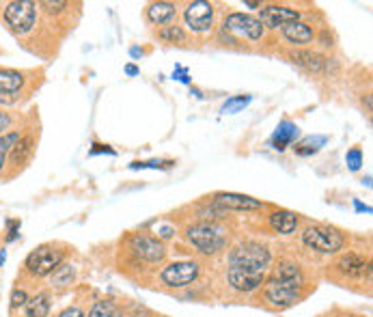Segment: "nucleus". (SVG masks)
<instances>
[{"label":"nucleus","instance_id":"f3484780","mask_svg":"<svg viewBox=\"0 0 373 317\" xmlns=\"http://www.w3.org/2000/svg\"><path fill=\"white\" fill-rule=\"evenodd\" d=\"M270 224L272 229L280 235H289L298 229V216L293 211H287V209H280V211H274L270 216Z\"/></svg>","mask_w":373,"mask_h":317},{"label":"nucleus","instance_id":"bb28decb","mask_svg":"<svg viewBox=\"0 0 373 317\" xmlns=\"http://www.w3.org/2000/svg\"><path fill=\"white\" fill-rule=\"evenodd\" d=\"M160 37L164 39V41H171V43H175V41H184L186 39V33L179 26H164L162 30H160Z\"/></svg>","mask_w":373,"mask_h":317},{"label":"nucleus","instance_id":"b1692460","mask_svg":"<svg viewBox=\"0 0 373 317\" xmlns=\"http://www.w3.org/2000/svg\"><path fill=\"white\" fill-rule=\"evenodd\" d=\"M88 317H123V313L119 311L112 302H106V300H99L91 307L88 311Z\"/></svg>","mask_w":373,"mask_h":317},{"label":"nucleus","instance_id":"5701e85b","mask_svg":"<svg viewBox=\"0 0 373 317\" xmlns=\"http://www.w3.org/2000/svg\"><path fill=\"white\" fill-rule=\"evenodd\" d=\"M324 143H326L324 136H315V139H313V136H309V139H304L302 143H298L293 149H296V154H298V156H313V154H317L320 147H322Z\"/></svg>","mask_w":373,"mask_h":317},{"label":"nucleus","instance_id":"f704fd0d","mask_svg":"<svg viewBox=\"0 0 373 317\" xmlns=\"http://www.w3.org/2000/svg\"><path fill=\"white\" fill-rule=\"evenodd\" d=\"M9 128V117L5 113H0V132Z\"/></svg>","mask_w":373,"mask_h":317},{"label":"nucleus","instance_id":"dca6fc26","mask_svg":"<svg viewBox=\"0 0 373 317\" xmlns=\"http://www.w3.org/2000/svg\"><path fill=\"white\" fill-rule=\"evenodd\" d=\"M298 126L296 124H291V121H280L278 124V128H276V132H274V136H272V145H274V149H278V151H282V149H287L296 139H298Z\"/></svg>","mask_w":373,"mask_h":317},{"label":"nucleus","instance_id":"cd10ccee","mask_svg":"<svg viewBox=\"0 0 373 317\" xmlns=\"http://www.w3.org/2000/svg\"><path fill=\"white\" fill-rule=\"evenodd\" d=\"M20 139L18 134H9V136H0V169H3V164L7 160V154L11 151V145Z\"/></svg>","mask_w":373,"mask_h":317},{"label":"nucleus","instance_id":"9b49d317","mask_svg":"<svg viewBox=\"0 0 373 317\" xmlns=\"http://www.w3.org/2000/svg\"><path fill=\"white\" fill-rule=\"evenodd\" d=\"M263 272H255V270H244V268H229L227 272V281L233 287L235 292H255L257 287L263 285Z\"/></svg>","mask_w":373,"mask_h":317},{"label":"nucleus","instance_id":"f03ea898","mask_svg":"<svg viewBox=\"0 0 373 317\" xmlns=\"http://www.w3.org/2000/svg\"><path fill=\"white\" fill-rule=\"evenodd\" d=\"M188 239L203 255H216L227 246V237L216 224H195L188 229Z\"/></svg>","mask_w":373,"mask_h":317},{"label":"nucleus","instance_id":"6e6552de","mask_svg":"<svg viewBox=\"0 0 373 317\" xmlns=\"http://www.w3.org/2000/svg\"><path fill=\"white\" fill-rule=\"evenodd\" d=\"M130 250L139 257V259H145L149 263H158L167 257V248L160 239L152 237V235H134L130 239Z\"/></svg>","mask_w":373,"mask_h":317},{"label":"nucleus","instance_id":"393cba45","mask_svg":"<svg viewBox=\"0 0 373 317\" xmlns=\"http://www.w3.org/2000/svg\"><path fill=\"white\" fill-rule=\"evenodd\" d=\"M71 279H73V268L67 263H61L52 272V285L54 287H65L71 283Z\"/></svg>","mask_w":373,"mask_h":317},{"label":"nucleus","instance_id":"e433bc0d","mask_svg":"<svg viewBox=\"0 0 373 317\" xmlns=\"http://www.w3.org/2000/svg\"><path fill=\"white\" fill-rule=\"evenodd\" d=\"M130 52H132V56H134V58H139V56H143V50H139V48H132Z\"/></svg>","mask_w":373,"mask_h":317},{"label":"nucleus","instance_id":"58836bf2","mask_svg":"<svg viewBox=\"0 0 373 317\" xmlns=\"http://www.w3.org/2000/svg\"><path fill=\"white\" fill-rule=\"evenodd\" d=\"M246 7H250V9H257V7H261L259 3H244Z\"/></svg>","mask_w":373,"mask_h":317},{"label":"nucleus","instance_id":"c756f323","mask_svg":"<svg viewBox=\"0 0 373 317\" xmlns=\"http://www.w3.org/2000/svg\"><path fill=\"white\" fill-rule=\"evenodd\" d=\"M250 102V97H233L225 104V108H222V113H237L240 108H244V106Z\"/></svg>","mask_w":373,"mask_h":317},{"label":"nucleus","instance_id":"2f4dec72","mask_svg":"<svg viewBox=\"0 0 373 317\" xmlns=\"http://www.w3.org/2000/svg\"><path fill=\"white\" fill-rule=\"evenodd\" d=\"M28 302V296L24 290H13L11 294V309H18V307H24Z\"/></svg>","mask_w":373,"mask_h":317},{"label":"nucleus","instance_id":"4be33fe9","mask_svg":"<svg viewBox=\"0 0 373 317\" xmlns=\"http://www.w3.org/2000/svg\"><path fill=\"white\" fill-rule=\"evenodd\" d=\"M274 279H278V281H289V283H300V285H302V274H300V270H298V266L287 263V261L278 263V268H276V272H274Z\"/></svg>","mask_w":373,"mask_h":317},{"label":"nucleus","instance_id":"20e7f679","mask_svg":"<svg viewBox=\"0 0 373 317\" xmlns=\"http://www.w3.org/2000/svg\"><path fill=\"white\" fill-rule=\"evenodd\" d=\"M302 242L317 253H337L343 248V244H346V239H343V235L333 229V226H309V229L302 233Z\"/></svg>","mask_w":373,"mask_h":317},{"label":"nucleus","instance_id":"7c9ffc66","mask_svg":"<svg viewBox=\"0 0 373 317\" xmlns=\"http://www.w3.org/2000/svg\"><path fill=\"white\" fill-rule=\"evenodd\" d=\"M348 166L352 171H358L361 169V164H363V154H361V149H352V151H348Z\"/></svg>","mask_w":373,"mask_h":317},{"label":"nucleus","instance_id":"c85d7f7f","mask_svg":"<svg viewBox=\"0 0 373 317\" xmlns=\"http://www.w3.org/2000/svg\"><path fill=\"white\" fill-rule=\"evenodd\" d=\"M39 7L48 15H58V13H63L67 3H63V0H54V3H52V0H43V3H39Z\"/></svg>","mask_w":373,"mask_h":317},{"label":"nucleus","instance_id":"39448f33","mask_svg":"<svg viewBox=\"0 0 373 317\" xmlns=\"http://www.w3.org/2000/svg\"><path fill=\"white\" fill-rule=\"evenodd\" d=\"M61 263H63V253L50 244L37 246L26 257V270L31 272L33 277H48Z\"/></svg>","mask_w":373,"mask_h":317},{"label":"nucleus","instance_id":"1a4fd4ad","mask_svg":"<svg viewBox=\"0 0 373 317\" xmlns=\"http://www.w3.org/2000/svg\"><path fill=\"white\" fill-rule=\"evenodd\" d=\"M225 28L231 30V33L246 37L250 41H257L263 35V26L257 18L252 15H244V13H231L229 18L225 20Z\"/></svg>","mask_w":373,"mask_h":317},{"label":"nucleus","instance_id":"ddd939ff","mask_svg":"<svg viewBox=\"0 0 373 317\" xmlns=\"http://www.w3.org/2000/svg\"><path fill=\"white\" fill-rule=\"evenodd\" d=\"M216 203L227 207V209H237V211H246V209H259L261 201L252 199L246 194H235V192H220L216 194Z\"/></svg>","mask_w":373,"mask_h":317},{"label":"nucleus","instance_id":"f8f14e48","mask_svg":"<svg viewBox=\"0 0 373 317\" xmlns=\"http://www.w3.org/2000/svg\"><path fill=\"white\" fill-rule=\"evenodd\" d=\"M300 20V13L296 9H289V7H280V5H270V7H263L261 9V26L263 28H282L291 22H298Z\"/></svg>","mask_w":373,"mask_h":317},{"label":"nucleus","instance_id":"72a5a7b5","mask_svg":"<svg viewBox=\"0 0 373 317\" xmlns=\"http://www.w3.org/2000/svg\"><path fill=\"white\" fill-rule=\"evenodd\" d=\"M58 317H86V315H84L78 307H69V309H65Z\"/></svg>","mask_w":373,"mask_h":317},{"label":"nucleus","instance_id":"4468645a","mask_svg":"<svg viewBox=\"0 0 373 317\" xmlns=\"http://www.w3.org/2000/svg\"><path fill=\"white\" fill-rule=\"evenodd\" d=\"M339 272L341 274H346L350 279H358V277H363L365 272L369 274V263L363 259L361 255H356V253H348V255H343L339 263H337Z\"/></svg>","mask_w":373,"mask_h":317},{"label":"nucleus","instance_id":"a878e982","mask_svg":"<svg viewBox=\"0 0 373 317\" xmlns=\"http://www.w3.org/2000/svg\"><path fill=\"white\" fill-rule=\"evenodd\" d=\"M13 149V162H24L28 156H31V151H33V139H22L16 143V147H11Z\"/></svg>","mask_w":373,"mask_h":317},{"label":"nucleus","instance_id":"2eb2a0df","mask_svg":"<svg viewBox=\"0 0 373 317\" xmlns=\"http://www.w3.org/2000/svg\"><path fill=\"white\" fill-rule=\"evenodd\" d=\"M24 86V75L16 69H0V99L5 95H18Z\"/></svg>","mask_w":373,"mask_h":317},{"label":"nucleus","instance_id":"4c0bfd02","mask_svg":"<svg viewBox=\"0 0 373 317\" xmlns=\"http://www.w3.org/2000/svg\"><path fill=\"white\" fill-rule=\"evenodd\" d=\"M5 259H7V253L3 250V253H0V266H3V263H5Z\"/></svg>","mask_w":373,"mask_h":317},{"label":"nucleus","instance_id":"423d86ee","mask_svg":"<svg viewBox=\"0 0 373 317\" xmlns=\"http://www.w3.org/2000/svg\"><path fill=\"white\" fill-rule=\"evenodd\" d=\"M263 298L270 302L272 307H291L293 302H298V298H300V283L270 279L263 287Z\"/></svg>","mask_w":373,"mask_h":317},{"label":"nucleus","instance_id":"f257e3e1","mask_svg":"<svg viewBox=\"0 0 373 317\" xmlns=\"http://www.w3.org/2000/svg\"><path fill=\"white\" fill-rule=\"evenodd\" d=\"M270 261H272L270 250L261 244H255V242H246V244L235 246L229 255L231 268H244V270H255V272H265Z\"/></svg>","mask_w":373,"mask_h":317},{"label":"nucleus","instance_id":"6ab92c4d","mask_svg":"<svg viewBox=\"0 0 373 317\" xmlns=\"http://www.w3.org/2000/svg\"><path fill=\"white\" fill-rule=\"evenodd\" d=\"M147 18L154 24H171L175 20V5L171 3H154L147 9Z\"/></svg>","mask_w":373,"mask_h":317},{"label":"nucleus","instance_id":"7ed1b4c3","mask_svg":"<svg viewBox=\"0 0 373 317\" xmlns=\"http://www.w3.org/2000/svg\"><path fill=\"white\" fill-rule=\"evenodd\" d=\"M5 22L7 26L18 35H26L28 30H33L37 22V5L31 0H16L9 3L5 9Z\"/></svg>","mask_w":373,"mask_h":317},{"label":"nucleus","instance_id":"a211bd4d","mask_svg":"<svg viewBox=\"0 0 373 317\" xmlns=\"http://www.w3.org/2000/svg\"><path fill=\"white\" fill-rule=\"evenodd\" d=\"M282 35H285V39L291 41V43L304 45V43H309L313 39V30H311L309 24L298 20V22H291L287 26H282Z\"/></svg>","mask_w":373,"mask_h":317},{"label":"nucleus","instance_id":"473e14b6","mask_svg":"<svg viewBox=\"0 0 373 317\" xmlns=\"http://www.w3.org/2000/svg\"><path fill=\"white\" fill-rule=\"evenodd\" d=\"M173 162H160V160H152V162H134L132 169H160V166H171Z\"/></svg>","mask_w":373,"mask_h":317},{"label":"nucleus","instance_id":"c9c22d12","mask_svg":"<svg viewBox=\"0 0 373 317\" xmlns=\"http://www.w3.org/2000/svg\"><path fill=\"white\" fill-rule=\"evenodd\" d=\"M125 73H130V75H136V73H139V69L134 67V65H128V67H125Z\"/></svg>","mask_w":373,"mask_h":317},{"label":"nucleus","instance_id":"0eeeda50","mask_svg":"<svg viewBox=\"0 0 373 317\" xmlns=\"http://www.w3.org/2000/svg\"><path fill=\"white\" fill-rule=\"evenodd\" d=\"M199 277V263L195 261H175L162 270V283L169 287H186Z\"/></svg>","mask_w":373,"mask_h":317},{"label":"nucleus","instance_id":"aec40b11","mask_svg":"<svg viewBox=\"0 0 373 317\" xmlns=\"http://www.w3.org/2000/svg\"><path fill=\"white\" fill-rule=\"evenodd\" d=\"M24 309H26L28 317H48V313H50V294L41 292V294L33 296L24 305Z\"/></svg>","mask_w":373,"mask_h":317},{"label":"nucleus","instance_id":"412c9836","mask_svg":"<svg viewBox=\"0 0 373 317\" xmlns=\"http://www.w3.org/2000/svg\"><path fill=\"white\" fill-rule=\"evenodd\" d=\"M291 60L296 65L304 67L306 71H315V73H320L322 67H324V58L317 56V54H313V52H293Z\"/></svg>","mask_w":373,"mask_h":317},{"label":"nucleus","instance_id":"9d476101","mask_svg":"<svg viewBox=\"0 0 373 317\" xmlns=\"http://www.w3.org/2000/svg\"><path fill=\"white\" fill-rule=\"evenodd\" d=\"M186 24L195 30V33H205V30L212 28L214 22V7L210 3H203V0H197V3H190L186 7Z\"/></svg>","mask_w":373,"mask_h":317}]
</instances>
